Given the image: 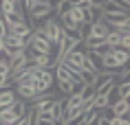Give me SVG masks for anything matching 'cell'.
Here are the masks:
<instances>
[{
  "label": "cell",
  "mask_w": 130,
  "mask_h": 125,
  "mask_svg": "<svg viewBox=\"0 0 130 125\" xmlns=\"http://www.w3.org/2000/svg\"><path fill=\"white\" fill-rule=\"evenodd\" d=\"M42 35L51 42V46H60V42L64 40V35H66V33H64V29L60 27L57 18H46L44 27H42Z\"/></svg>",
  "instance_id": "1"
},
{
  "label": "cell",
  "mask_w": 130,
  "mask_h": 125,
  "mask_svg": "<svg viewBox=\"0 0 130 125\" xmlns=\"http://www.w3.org/2000/svg\"><path fill=\"white\" fill-rule=\"evenodd\" d=\"M53 81H55V75L51 68H44V70H35V83H38V92H46L53 88Z\"/></svg>",
  "instance_id": "2"
},
{
  "label": "cell",
  "mask_w": 130,
  "mask_h": 125,
  "mask_svg": "<svg viewBox=\"0 0 130 125\" xmlns=\"http://www.w3.org/2000/svg\"><path fill=\"white\" fill-rule=\"evenodd\" d=\"M84 59H86V55H84V48H79L77 46L75 51H71L69 55L62 59V66H66V68H71V70H82V64H84Z\"/></svg>",
  "instance_id": "3"
},
{
  "label": "cell",
  "mask_w": 130,
  "mask_h": 125,
  "mask_svg": "<svg viewBox=\"0 0 130 125\" xmlns=\"http://www.w3.org/2000/svg\"><path fill=\"white\" fill-rule=\"evenodd\" d=\"M27 51H33V53H53V46L51 42L42 35V31H33V40L29 44Z\"/></svg>",
  "instance_id": "4"
},
{
  "label": "cell",
  "mask_w": 130,
  "mask_h": 125,
  "mask_svg": "<svg viewBox=\"0 0 130 125\" xmlns=\"http://www.w3.org/2000/svg\"><path fill=\"white\" fill-rule=\"evenodd\" d=\"M51 15H53V11H51V7H48L44 0L35 2L33 7L29 9V20H46Z\"/></svg>",
  "instance_id": "5"
},
{
  "label": "cell",
  "mask_w": 130,
  "mask_h": 125,
  "mask_svg": "<svg viewBox=\"0 0 130 125\" xmlns=\"http://www.w3.org/2000/svg\"><path fill=\"white\" fill-rule=\"evenodd\" d=\"M108 31H110V29L106 27L104 22H93V24L88 27V35H86V37H93V40L106 42V35H108ZM86 37H84V40H86ZM84 40H82V42H84Z\"/></svg>",
  "instance_id": "6"
},
{
  "label": "cell",
  "mask_w": 130,
  "mask_h": 125,
  "mask_svg": "<svg viewBox=\"0 0 130 125\" xmlns=\"http://www.w3.org/2000/svg\"><path fill=\"white\" fill-rule=\"evenodd\" d=\"M110 112H112V116H123L128 118V112H130V99H119L115 101L112 105H108Z\"/></svg>",
  "instance_id": "7"
},
{
  "label": "cell",
  "mask_w": 130,
  "mask_h": 125,
  "mask_svg": "<svg viewBox=\"0 0 130 125\" xmlns=\"http://www.w3.org/2000/svg\"><path fill=\"white\" fill-rule=\"evenodd\" d=\"M7 33L18 35V37H24V35L31 33V27H29V22H27V20H22V22H15V24L7 27Z\"/></svg>",
  "instance_id": "8"
},
{
  "label": "cell",
  "mask_w": 130,
  "mask_h": 125,
  "mask_svg": "<svg viewBox=\"0 0 130 125\" xmlns=\"http://www.w3.org/2000/svg\"><path fill=\"white\" fill-rule=\"evenodd\" d=\"M110 57L115 59V64H117V68H123L126 64H128V57H130V51H123V48H112L110 51Z\"/></svg>",
  "instance_id": "9"
},
{
  "label": "cell",
  "mask_w": 130,
  "mask_h": 125,
  "mask_svg": "<svg viewBox=\"0 0 130 125\" xmlns=\"http://www.w3.org/2000/svg\"><path fill=\"white\" fill-rule=\"evenodd\" d=\"M102 9H104V13H117V11H126L128 13V7H123V5H119L115 0H104Z\"/></svg>",
  "instance_id": "10"
},
{
  "label": "cell",
  "mask_w": 130,
  "mask_h": 125,
  "mask_svg": "<svg viewBox=\"0 0 130 125\" xmlns=\"http://www.w3.org/2000/svg\"><path fill=\"white\" fill-rule=\"evenodd\" d=\"M0 18L5 20V24H7V27H11V24H15V22H22V20H24V13H22V11H13V13L0 15Z\"/></svg>",
  "instance_id": "11"
},
{
  "label": "cell",
  "mask_w": 130,
  "mask_h": 125,
  "mask_svg": "<svg viewBox=\"0 0 130 125\" xmlns=\"http://www.w3.org/2000/svg\"><path fill=\"white\" fill-rule=\"evenodd\" d=\"M93 108H95V110L108 108V94H95V97H93Z\"/></svg>",
  "instance_id": "12"
},
{
  "label": "cell",
  "mask_w": 130,
  "mask_h": 125,
  "mask_svg": "<svg viewBox=\"0 0 130 125\" xmlns=\"http://www.w3.org/2000/svg\"><path fill=\"white\" fill-rule=\"evenodd\" d=\"M55 81H57V90H60L62 94H66V97L73 94V83L71 81H66V79H55Z\"/></svg>",
  "instance_id": "13"
},
{
  "label": "cell",
  "mask_w": 130,
  "mask_h": 125,
  "mask_svg": "<svg viewBox=\"0 0 130 125\" xmlns=\"http://www.w3.org/2000/svg\"><path fill=\"white\" fill-rule=\"evenodd\" d=\"M86 51H88V48H86ZM90 51H93L95 55L104 57V55H108V53H110V51H112V48H110V44H108V42H102V44H97L95 48H90Z\"/></svg>",
  "instance_id": "14"
},
{
  "label": "cell",
  "mask_w": 130,
  "mask_h": 125,
  "mask_svg": "<svg viewBox=\"0 0 130 125\" xmlns=\"http://www.w3.org/2000/svg\"><path fill=\"white\" fill-rule=\"evenodd\" d=\"M93 5V0H69V7L73 9H88Z\"/></svg>",
  "instance_id": "15"
},
{
  "label": "cell",
  "mask_w": 130,
  "mask_h": 125,
  "mask_svg": "<svg viewBox=\"0 0 130 125\" xmlns=\"http://www.w3.org/2000/svg\"><path fill=\"white\" fill-rule=\"evenodd\" d=\"M110 125H130V121L123 118V116H112L110 118Z\"/></svg>",
  "instance_id": "16"
},
{
  "label": "cell",
  "mask_w": 130,
  "mask_h": 125,
  "mask_svg": "<svg viewBox=\"0 0 130 125\" xmlns=\"http://www.w3.org/2000/svg\"><path fill=\"white\" fill-rule=\"evenodd\" d=\"M5 35H7V24H5V20L0 18V40H2Z\"/></svg>",
  "instance_id": "17"
},
{
  "label": "cell",
  "mask_w": 130,
  "mask_h": 125,
  "mask_svg": "<svg viewBox=\"0 0 130 125\" xmlns=\"http://www.w3.org/2000/svg\"><path fill=\"white\" fill-rule=\"evenodd\" d=\"M115 2H119V5H123V7H128V2H130V0H115Z\"/></svg>",
  "instance_id": "18"
},
{
  "label": "cell",
  "mask_w": 130,
  "mask_h": 125,
  "mask_svg": "<svg viewBox=\"0 0 130 125\" xmlns=\"http://www.w3.org/2000/svg\"><path fill=\"white\" fill-rule=\"evenodd\" d=\"M2 51H5V42L0 40V53H2Z\"/></svg>",
  "instance_id": "19"
},
{
  "label": "cell",
  "mask_w": 130,
  "mask_h": 125,
  "mask_svg": "<svg viewBox=\"0 0 130 125\" xmlns=\"http://www.w3.org/2000/svg\"><path fill=\"white\" fill-rule=\"evenodd\" d=\"M60 2H69V0H60Z\"/></svg>",
  "instance_id": "20"
},
{
  "label": "cell",
  "mask_w": 130,
  "mask_h": 125,
  "mask_svg": "<svg viewBox=\"0 0 130 125\" xmlns=\"http://www.w3.org/2000/svg\"><path fill=\"white\" fill-rule=\"evenodd\" d=\"M38 2H40V0H38Z\"/></svg>",
  "instance_id": "21"
}]
</instances>
